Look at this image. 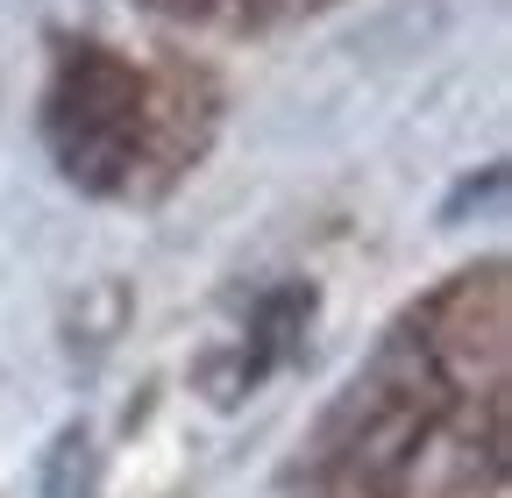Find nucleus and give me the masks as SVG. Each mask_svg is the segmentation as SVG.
I'll use <instances>...</instances> for the list:
<instances>
[{"instance_id": "1", "label": "nucleus", "mask_w": 512, "mask_h": 498, "mask_svg": "<svg viewBox=\"0 0 512 498\" xmlns=\"http://www.w3.org/2000/svg\"><path fill=\"white\" fill-rule=\"evenodd\" d=\"M36 498H100V456H93V427L64 420L43 456H36Z\"/></svg>"}, {"instance_id": "2", "label": "nucleus", "mask_w": 512, "mask_h": 498, "mask_svg": "<svg viewBox=\"0 0 512 498\" xmlns=\"http://www.w3.org/2000/svg\"><path fill=\"white\" fill-rule=\"evenodd\" d=\"M498 193H505V171L491 164L484 178H463L456 193H448V207H441V221H463L470 207H498Z\"/></svg>"}]
</instances>
